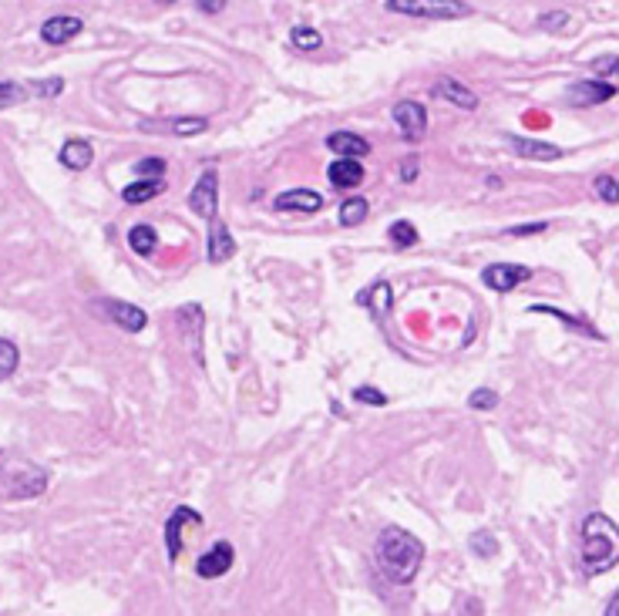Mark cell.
Wrapping results in <instances>:
<instances>
[{
  "label": "cell",
  "instance_id": "6da1fadb",
  "mask_svg": "<svg viewBox=\"0 0 619 616\" xmlns=\"http://www.w3.org/2000/svg\"><path fill=\"white\" fill-rule=\"evenodd\" d=\"M374 566L391 586H411L424 566V542L408 529L387 526L374 542Z\"/></svg>",
  "mask_w": 619,
  "mask_h": 616
},
{
  "label": "cell",
  "instance_id": "7a4b0ae2",
  "mask_svg": "<svg viewBox=\"0 0 619 616\" xmlns=\"http://www.w3.org/2000/svg\"><path fill=\"white\" fill-rule=\"evenodd\" d=\"M579 559L586 576H603L619 563V526L606 512H593L579 529Z\"/></svg>",
  "mask_w": 619,
  "mask_h": 616
},
{
  "label": "cell",
  "instance_id": "3957f363",
  "mask_svg": "<svg viewBox=\"0 0 619 616\" xmlns=\"http://www.w3.org/2000/svg\"><path fill=\"white\" fill-rule=\"evenodd\" d=\"M384 7L391 14L421 17V21H458L471 14L465 0H387Z\"/></svg>",
  "mask_w": 619,
  "mask_h": 616
},
{
  "label": "cell",
  "instance_id": "277c9868",
  "mask_svg": "<svg viewBox=\"0 0 619 616\" xmlns=\"http://www.w3.org/2000/svg\"><path fill=\"white\" fill-rule=\"evenodd\" d=\"M91 307L98 310L101 317L115 320L118 327L128 330V334H142L145 327H149V314H145L142 307H135V303L128 300H115V297H98Z\"/></svg>",
  "mask_w": 619,
  "mask_h": 616
},
{
  "label": "cell",
  "instance_id": "5b68a950",
  "mask_svg": "<svg viewBox=\"0 0 619 616\" xmlns=\"http://www.w3.org/2000/svg\"><path fill=\"white\" fill-rule=\"evenodd\" d=\"M391 118L397 125V132H401V139L408 142H421L424 135H428V108L421 105V101H397L391 108Z\"/></svg>",
  "mask_w": 619,
  "mask_h": 616
},
{
  "label": "cell",
  "instance_id": "8992f818",
  "mask_svg": "<svg viewBox=\"0 0 619 616\" xmlns=\"http://www.w3.org/2000/svg\"><path fill=\"white\" fill-rule=\"evenodd\" d=\"M189 209L196 213L199 219H206V223H212L216 219V206H219V172L206 169L199 176V182L192 186L189 192Z\"/></svg>",
  "mask_w": 619,
  "mask_h": 616
},
{
  "label": "cell",
  "instance_id": "52a82bcc",
  "mask_svg": "<svg viewBox=\"0 0 619 616\" xmlns=\"http://www.w3.org/2000/svg\"><path fill=\"white\" fill-rule=\"evenodd\" d=\"M186 526H202V512L189 509V505H179V509L165 519V553H169V563H179L182 532H186Z\"/></svg>",
  "mask_w": 619,
  "mask_h": 616
},
{
  "label": "cell",
  "instance_id": "ba28073f",
  "mask_svg": "<svg viewBox=\"0 0 619 616\" xmlns=\"http://www.w3.org/2000/svg\"><path fill=\"white\" fill-rule=\"evenodd\" d=\"M482 280L495 293H512V290H519L522 283L532 280V270L529 266H522V263H492V266H485L482 270Z\"/></svg>",
  "mask_w": 619,
  "mask_h": 616
},
{
  "label": "cell",
  "instance_id": "9c48e42d",
  "mask_svg": "<svg viewBox=\"0 0 619 616\" xmlns=\"http://www.w3.org/2000/svg\"><path fill=\"white\" fill-rule=\"evenodd\" d=\"M236 563V549H233V542H212V546L196 559V576L199 579H219V576H226L229 569H233Z\"/></svg>",
  "mask_w": 619,
  "mask_h": 616
},
{
  "label": "cell",
  "instance_id": "30bf717a",
  "mask_svg": "<svg viewBox=\"0 0 619 616\" xmlns=\"http://www.w3.org/2000/svg\"><path fill=\"white\" fill-rule=\"evenodd\" d=\"M81 31H85V21H81L78 14H54L41 24V41L58 48V44L75 41Z\"/></svg>",
  "mask_w": 619,
  "mask_h": 616
},
{
  "label": "cell",
  "instance_id": "8fae6325",
  "mask_svg": "<svg viewBox=\"0 0 619 616\" xmlns=\"http://www.w3.org/2000/svg\"><path fill=\"white\" fill-rule=\"evenodd\" d=\"M273 209L276 213H300V216H310V213H320L323 209V196L313 189H286L280 196L273 199Z\"/></svg>",
  "mask_w": 619,
  "mask_h": 616
},
{
  "label": "cell",
  "instance_id": "7c38bea8",
  "mask_svg": "<svg viewBox=\"0 0 619 616\" xmlns=\"http://www.w3.org/2000/svg\"><path fill=\"white\" fill-rule=\"evenodd\" d=\"M613 95H616V85H609V81H576L569 88L566 101L572 108H593V105H603Z\"/></svg>",
  "mask_w": 619,
  "mask_h": 616
},
{
  "label": "cell",
  "instance_id": "4fadbf2b",
  "mask_svg": "<svg viewBox=\"0 0 619 616\" xmlns=\"http://www.w3.org/2000/svg\"><path fill=\"white\" fill-rule=\"evenodd\" d=\"M505 145L515 155H522V159H532V162H556V159L566 155V149H559V145L535 142V139H525V135H505Z\"/></svg>",
  "mask_w": 619,
  "mask_h": 616
},
{
  "label": "cell",
  "instance_id": "5bb4252c",
  "mask_svg": "<svg viewBox=\"0 0 619 616\" xmlns=\"http://www.w3.org/2000/svg\"><path fill=\"white\" fill-rule=\"evenodd\" d=\"M48 489V472L44 468H21L14 475V482L7 485V495L11 499H38Z\"/></svg>",
  "mask_w": 619,
  "mask_h": 616
},
{
  "label": "cell",
  "instance_id": "9a60e30c",
  "mask_svg": "<svg viewBox=\"0 0 619 616\" xmlns=\"http://www.w3.org/2000/svg\"><path fill=\"white\" fill-rule=\"evenodd\" d=\"M327 179L334 189L347 192V189H357L360 182L367 179V172H364V165H360V159H337V162H330Z\"/></svg>",
  "mask_w": 619,
  "mask_h": 616
},
{
  "label": "cell",
  "instance_id": "2e32d148",
  "mask_svg": "<svg viewBox=\"0 0 619 616\" xmlns=\"http://www.w3.org/2000/svg\"><path fill=\"white\" fill-rule=\"evenodd\" d=\"M327 149L337 155V159H364L367 152H371V142L364 139V135H354L347 132V128H340V132L327 135Z\"/></svg>",
  "mask_w": 619,
  "mask_h": 616
},
{
  "label": "cell",
  "instance_id": "e0dca14e",
  "mask_svg": "<svg viewBox=\"0 0 619 616\" xmlns=\"http://www.w3.org/2000/svg\"><path fill=\"white\" fill-rule=\"evenodd\" d=\"M236 256V239L229 233V226L223 219H212L209 223V263H226Z\"/></svg>",
  "mask_w": 619,
  "mask_h": 616
},
{
  "label": "cell",
  "instance_id": "ac0fdd59",
  "mask_svg": "<svg viewBox=\"0 0 619 616\" xmlns=\"http://www.w3.org/2000/svg\"><path fill=\"white\" fill-rule=\"evenodd\" d=\"M58 162L71 172H85L88 165L95 162V149H91V142H85V139H68L61 145Z\"/></svg>",
  "mask_w": 619,
  "mask_h": 616
},
{
  "label": "cell",
  "instance_id": "d6986e66",
  "mask_svg": "<svg viewBox=\"0 0 619 616\" xmlns=\"http://www.w3.org/2000/svg\"><path fill=\"white\" fill-rule=\"evenodd\" d=\"M434 95L448 98L451 105L465 108V112H475V108H478V95H475V91L465 88V85H458L455 78H438V81H434Z\"/></svg>",
  "mask_w": 619,
  "mask_h": 616
},
{
  "label": "cell",
  "instance_id": "ffe728a7",
  "mask_svg": "<svg viewBox=\"0 0 619 616\" xmlns=\"http://www.w3.org/2000/svg\"><path fill=\"white\" fill-rule=\"evenodd\" d=\"M165 192V179H135L132 186L122 189V202L128 206H142V202H152L155 196Z\"/></svg>",
  "mask_w": 619,
  "mask_h": 616
},
{
  "label": "cell",
  "instance_id": "44dd1931",
  "mask_svg": "<svg viewBox=\"0 0 619 616\" xmlns=\"http://www.w3.org/2000/svg\"><path fill=\"white\" fill-rule=\"evenodd\" d=\"M532 314H549V317H556V320H562V324L566 327H572L576 330V334H582V337H589V340H603V334H599L596 327H589L586 320H576V317H569L566 310H559V307H549V303H532Z\"/></svg>",
  "mask_w": 619,
  "mask_h": 616
},
{
  "label": "cell",
  "instance_id": "7402d4cb",
  "mask_svg": "<svg viewBox=\"0 0 619 616\" xmlns=\"http://www.w3.org/2000/svg\"><path fill=\"white\" fill-rule=\"evenodd\" d=\"M128 246H132L138 256H152L155 246H159V233H155L149 223H138L128 229Z\"/></svg>",
  "mask_w": 619,
  "mask_h": 616
},
{
  "label": "cell",
  "instance_id": "603a6c76",
  "mask_svg": "<svg viewBox=\"0 0 619 616\" xmlns=\"http://www.w3.org/2000/svg\"><path fill=\"white\" fill-rule=\"evenodd\" d=\"M367 216H371V202H367L364 196H350V199L340 202V223L344 226H360Z\"/></svg>",
  "mask_w": 619,
  "mask_h": 616
},
{
  "label": "cell",
  "instance_id": "cb8c5ba5",
  "mask_svg": "<svg viewBox=\"0 0 619 616\" xmlns=\"http://www.w3.org/2000/svg\"><path fill=\"white\" fill-rule=\"evenodd\" d=\"M17 364H21V351L11 337H0V381H11L17 374Z\"/></svg>",
  "mask_w": 619,
  "mask_h": 616
},
{
  "label": "cell",
  "instance_id": "d4e9b609",
  "mask_svg": "<svg viewBox=\"0 0 619 616\" xmlns=\"http://www.w3.org/2000/svg\"><path fill=\"white\" fill-rule=\"evenodd\" d=\"M387 239H391L394 250H408V246H418V229L408 219H397V223L387 229Z\"/></svg>",
  "mask_w": 619,
  "mask_h": 616
},
{
  "label": "cell",
  "instance_id": "484cf974",
  "mask_svg": "<svg viewBox=\"0 0 619 616\" xmlns=\"http://www.w3.org/2000/svg\"><path fill=\"white\" fill-rule=\"evenodd\" d=\"M206 128H209V118H172L162 132H172V135H179V139H189V135H202Z\"/></svg>",
  "mask_w": 619,
  "mask_h": 616
},
{
  "label": "cell",
  "instance_id": "4316f807",
  "mask_svg": "<svg viewBox=\"0 0 619 616\" xmlns=\"http://www.w3.org/2000/svg\"><path fill=\"white\" fill-rule=\"evenodd\" d=\"M290 41H293V48H300V51H317L323 44V34L317 27H293Z\"/></svg>",
  "mask_w": 619,
  "mask_h": 616
},
{
  "label": "cell",
  "instance_id": "83f0119b",
  "mask_svg": "<svg viewBox=\"0 0 619 616\" xmlns=\"http://www.w3.org/2000/svg\"><path fill=\"white\" fill-rule=\"evenodd\" d=\"M468 546H471V553L482 556V559H488V556H495V553H498V539L492 536V532H485V529L471 532Z\"/></svg>",
  "mask_w": 619,
  "mask_h": 616
},
{
  "label": "cell",
  "instance_id": "f1b7e54d",
  "mask_svg": "<svg viewBox=\"0 0 619 616\" xmlns=\"http://www.w3.org/2000/svg\"><path fill=\"white\" fill-rule=\"evenodd\" d=\"M24 85H17V81H0V112H4V108H11V105H17V101H24L27 95H24Z\"/></svg>",
  "mask_w": 619,
  "mask_h": 616
},
{
  "label": "cell",
  "instance_id": "f546056e",
  "mask_svg": "<svg viewBox=\"0 0 619 616\" xmlns=\"http://www.w3.org/2000/svg\"><path fill=\"white\" fill-rule=\"evenodd\" d=\"M27 91H34L38 98H58L64 91V81L61 78H44V81H31Z\"/></svg>",
  "mask_w": 619,
  "mask_h": 616
},
{
  "label": "cell",
  "instance_id": "4dcf8cb0",
  "mask_svg": "<svg viewBox=\"0 0 619 616\" xmlns=\"http://www.w3.org/2000/svg\"><path fill=\"white\" fill-rule=\"evenodd\" d=\"M135 176L138 179H165V159H142L135 165Z\"/></svg>",
  "mask_w": 619,
  "mask_h": 616
},
{
  "label": "cell",
  "instance_id": "1f68e13d",
  "mask_svg": "<svg viewBox=\"0 0 619 616\" xmlns=\"http://www.w3.org/2000/svg\"><path fill=\"white\" fill-rule=\"evenodd\" d=\"M535 24H539L542 31H552V34L566 31V27H569V11H549V14H542Z\"/></svg>",
  "mask_w": 619,
  "mask_h": 616
},
{
  "label": "cell",
  "instance_id": "d6a6232c",
  "mask_svg": "<svg viewBox=\"0 0 619 616\" xmlns=\"http://www.w3.org/2000/svg\"><path fill=\"white\" fill-rule=\"evenodd\" d=\"M354 401L371 404V408H384V404H387V394H381L377 388H371V384H360V388H354Z\"/></svg>",
  "mask_w": 619,
  "mask_h": 616
},
{
  "label": "cell",
  "instance_id": "836d02e7",
  "mask_svg": "<svg viewBox=\"0 0 619 616\" xmlns=\"http://www.w3.org/2000/svg\"><path fill=\"white\" fill-rule=\"evenodd\" d=\"M495 404H498V394L488 391V388H478V391L468 398V408H471V411H492Z\"/></svg>",
  "mask_w": 619,
  "mask_h": 616
},
{
  "label": "cell",
  "instance_id": "e575fe53",
  "mask_svg": "<svg viewBox=\"0 0 619 616\" xmlns=\"http://www.w3.org/2000/svg\"><path fill=\"white\" fill-rule=\"evenodd\" d=\"M596 196L603 199L606 206H613V202H616V176H613V172L596 179Z\"/></svg>",
  "mask_w": 619,
  "mask_h": 616
},
{
  "label": "cell",
  "instance_id": "d590c367",
  "mask_svg": "<svg viewBox=\"0 0 619 616\" xmlns=\"http://www.w3.org/2000/svg\"><path fill=\"white\" fill-rule=\"evenodd\" d=\"M616 64H619L616 54H603V58L593 61V68L599 71V75H616Z\"/></svg>",
  "mask_w": 619,
  "mask_h": 616
},
{
  "label": "cell",
  "instance_id": "8d00e7d4",
  "mask_svg": "<svg viewBox=\"0 0 619 616\" xmlns=\"http://www.w3.org/2000/svg\"><path fill=\"white\" fill-rule=\"evenodd\" d=\"M545 223H532V226H512V229H505V236H535V233H545Z\"/></svg>",
  "mask_w": 619,
  "mask_h": 616
},
{
  "label": "cell",
  "instance_id": "74e56055",
  "mask_svg": "<svg viewBox=\"0 0 619 616\" xmlns=\"http://www.w3.org/2000/svg\"><path fill=\"white\" fill-rule=\"evenodd\" d=\"M196 7H199V14H223L226 11V0H196Z\"/></svg>",
  "mask_w": 619,
  "mask_h": 616
},
{
  "label": "cell",
  "instance_id": "f35d334b",
  "mask_svg": "<svg viewBox=\"0 0 619 616\" xmlns=\"http://www.w3.org/2000/svg\"><path fill=\"white\" fill-rule=\"evenodd\" d=\"M414 179H418V159L401 162V182H414Z\"/></svg>",
  "mask_w": 619,
  "mask_h": 616
},
{
  "label": "cell",
  "instance_id": "ab89813d",
  "mask_svg": "<svg viewBox=\"0 0 619 616\" xmlns=\"http://www.w3.org/2000/svg\"><path fill=\"white\" fill-rule=\"evenodd\" d=\"M606 616H619V593L609 596V603H606Z\"/></svg>",
  "mask_w": 619,
  "mask_h": 616
},
{
  "label": "cell",
  "instance_id": "60d3db41",
  "mask_svg": "<svg viewBox=\"0 0 619 616\" xmlns=\"http://www.w3.org/2000/svg\"><path fill=\"white\" fill-rule=\"evenodd\" d=\"M155 4H162V7H172V4H179V0H155Z\"/></svg>",
  "mask_w": 619,
  "mask_h": 616
}]
</instances>
